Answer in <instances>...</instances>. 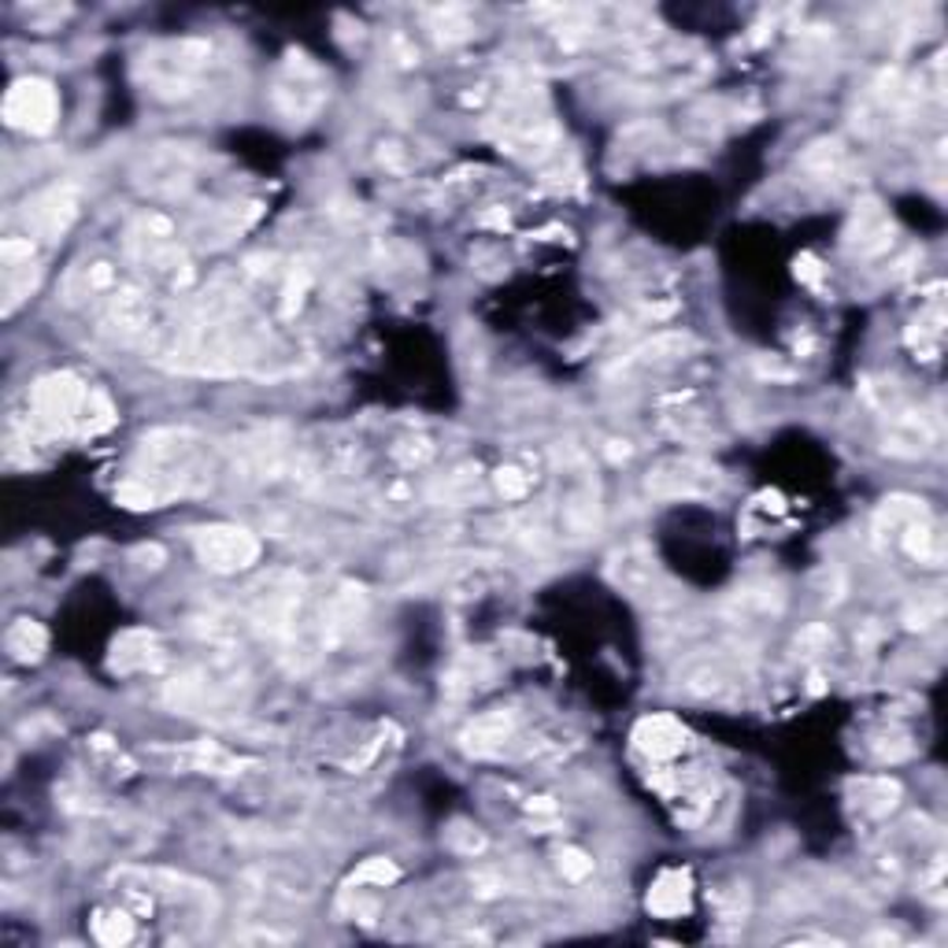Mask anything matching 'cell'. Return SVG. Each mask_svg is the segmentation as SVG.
I'll list each match as a JSON object with an SVG mask.
<instances>
[{
	"instance_id": "17",
	"label": "cell",
	"mask_w": 948,
	"mask_h": 948,
	"mask_svg": "<svg viewBox=\"0 0 948 948\" xmlns=\"http://www.w3.org/2000/svg\"><path fill=\"white\" fill-rule=\"evenodd\" d=\"M108 315H112L115 330H119L123 338H130V333H141L149 327V301H144V293H138V289H119V293L112 296Z\"/></svg>"
},
{
	"instance_id": "22",
	"label": "cell",
	"mask_w": 948,
	"mask_h": 948,
	"mask_svg": "<svg viewBox=\"0 0 948 948\" xmlns=\"http://www.w3.org/2000/svg\"><path fill=\"white\" fill-rule=\"evenodd\" d=\"M93 937L101 945L119 948L134 937V919L126 915V911H101V915L93 919Z\"/></svg>"
},
{
	"instance_id": "23",
	"label": "cell",
	"mask_w": 948,
	"mask_h": 948,
	"mask_svg": "<svg viewBox=\"0 0 948 948\" xmlns=\"http://www.w3.org/2000/svg\"><path fill=\"white\" fill-rule=\"evenodd\" d=\"M401 879V867H396L390 856H371V860H364V867H359L356 874H352V886H393V882Z\"/></svg>"
},
{
	"instance_id": "25",
	"label": "cell",
	"mask_w": 948,
	"mask_h": 948,
	"mask_svg": "<svg viewBox=\"0 0 948 948\" xmlns=\"http://www.w3.org/2000/svg\"><path fill=\"white\" fill-rule=\"evenodd\" d=\"M697 349V341L690 338V333H660V338H653L648 345H641L637 356L641 359H674V356H685V352Z\"/></svg>"
},
{
	"instance_id": "18",
	"label": "cell",
	"mask_w": 948,
	"mask_h": 948,
	"mask_svg": "<svg viewBox=\"0 0 948 948\" xmlns=\"http://www.w3.org/2000/svg\"><path fill=\"white\" fill-rule=\"evenodd\" d=\"M852 789H856V805H860V811H867V816H874V819L889 816V811L900 805V785L893 779H863V782H856Z\"/></svg>"
},
{
	"instance_id": "31",
	"label": "cell",
	"mask_w": 948,
	"mask_h": 948,
	"mask_svg": "<svg viewBox=\"0 0 948 948\" xmlns=\"http://www.w3.org/2000/svg\"><path fill=\"white\" fill-rule=\"evenodd\" d=\"M448 845L456 848V852H464V856H478L485 848V834L478 826H471V823H453V830H448Z\"/></svg>"
},
{
	"instance_id": "27",
	"label": "cell",
	"mask_w": 948,
	"mask_h": 948,
	"mask_svg": "<svg viewBox=\"0 0 948 948\" xmlns=\"http://www.w3.org/2000/svg\"><path fill=\"white\" fill-rule=\"evenodd\" d=\"M945 616V601L937 597V593H926V597H919L915 604H908L905 608V622L911 630H926L934 627L937 619Z\"/></svg>"
},
{
	"instance_id": "4",
	"label": "cell",
	"mask_w": 948,
	"mask_h": 948,
	"mask_svg": "<svg viewBox=\"0 0 948 948\" xmlns=\"http://www.w3.org/2000/svg\"><path fill=\"white\" fill-rule=\"evenodd\" d=\"M719 490V471L700 459L679 456L667 459L648 475V493L660 501H697V496H711Z\"/></svg>"
},
{
	"instance_id": "15",
	"label": "cell",
	"mask_w": 948,
	"mask_h": 948,
	"mask_svg": "<svg viewBox=\"0 0 948 948\" xmlns=\"http://www.w3.org/2000/svg\"><path fill=\"white\" fill-rule=\"evenodd\" d=\"M597 527V485L582 482L564 504V530L571 538H590Z\"/></svg>"
},
{
	"instance_id": "11",
	"label": "cell",
	"mask_w": 948,
	"mask_h": 948,
	"mask_svg": "<svg viewBox=\"0 0 948 948\" xmlns=\"http://www.w3.org/2000/svg\"><path fill=\"white\" fill-rule=\"evenodd\" d=\"M511 730H516V719H511L508 711H485V716H478L471 726L459 734V742H464V753L471 756H493L504 748Z\"/></svg>"
},
{
	"instance_id": "24",
	"label": "cell",
	"mask_w": 948,
	"mask_h": 948,
	"mask_svg": "<svg viewBox=\"0 0 948 948\" xmlns=\"http://www.w3.org/2000/svg\"><path fill=\"white\" fill-rule=\"evenodd\" d=\"M112 427H115L112 401H108L104 393H89L86 412H83V422H78V433H89V438H97V433H104V430H112Z\"/></svg>"
},
{
	"instance_id": "21",
	"label": "cell",
	"mask_w": 948,
	"mask_h": 948,
	"mask_svg": "<svg viewBox=\"0 0 948 948\" xmlns=\"http://www.w3.org/2000/svg\"><path fill=\"white\" fill-rule=\"evenodd\" d=\"M475 496H478V478L471 471H456V475H448L445 482H441L438 490L430 493V501L456 508V504H471Z\"/></svg>"
},
{
	"instance_id": "19",
	"label": "cell",
	"mask_w": 948,
	"mask_h": 948,
	"mask_svg": "<svg viewBox=\"0 0 948 948\" xmlns=\"http://www.w3.org/2000/svg\"><path fill=\"white\" fill-rule=\"evenodd\" d=\"M923 516H930L923 501H915V496H889V501L882 504V511H879V530H886V527L889 530H905L908 522H915Z\"/></svg>"
},
{
	"instance_id": "9",
	"label": "cell",
	"mask_w": 948,
	"mask_h": 948,
	"mask_svg": "<svg viewBox=\"0 0 948 948\" xmlns=\"http://www.w3.org/2000/svg\"><path fill=\"white\" fill-rule=\"evenodd\" d=\"M164 653H160V641L149 630H126V634L112 645V667L115 674H138V671H156Z\"/></svg>"
},
{
	"instance_id": "33",
	"label": "cell",
	"mask_w": 948,
	"mask_h": 948,
	"mask_svg": "<svg viewBox=\"0 0 948 948\" xmlns=\"http://www.w3.org/2000/svg\"><path fill=\"white\" fill-rule=\"evenodd\" d=\"M393 456L401 459L404 467H422V464H430V456H433V445L430 441H401V445L393 448Z\"/></svg>"
},
{
	"instance_id": "32",
	"label": "cell",
	"mask_w": 948,
	"mask_h": 948,
	"mask_svg": "<svg viewBox=\"0 0 948 948\" xmlns=\"http://www.w3.org/2000/svg\"><path fill=\"white\" fill-rule=\"evenodd\" d=\"M830 630L823 627V622H811V627H805L800 630V637H797V653H805V656H819V653H826L830 648Z\"/></svg>"
},
{
	"instance_id": "34",
	"label": "cell",
	"mask_w": 948,
	"mask_h": 948,
	"mask_svg": "<svg viewBox=\"0 0 948 948\" xmlns=\"http://www.w3.org/2000/svg\"><path fill=\"white\" fill-rule=\"evenodd\" d=\"M797 278L800 282H808V286H819V278H823V270H819V260L816 256H797Z\"/></svg>"
},
{
	"instance_id": "3",
	"label": "cell",
	"mask_w": 948,
	"mask_h": 948,
	"mask_svg": "<svg viewBox=\"0 0 948 948\" xmlns=\"http://www.w3.org/2000/svg\"><path fill=\"white\" fill-rule=\"evenodd\" d=\"M8 126L23 134H49L60 123V93L45 78H20L4 97Z\"/></svg>"
},
{
	"instance_id": "6",
	"label": "cell",
	"mask_w": 948,
	"mask_h": 948,
	"mask_svg": "<svg viewBox=\"0 0 948 948\" xmlns=\"http://www.w3.org/2000/svg\"><path fill=\"white\" fill-rule=\"evenodd\" d=\"M75 215H78V193L71 186H56V189H45L34 201H26L23 219L38 238L56 241L71 230Z\"/></svg>"
},
{
	"instance_id": "29",
	"label": "cell",
	"mask_w": 948,
	"mask_h": 948,
	"mask_svg": "<svg viewBox=\"0 0 948 948\" xmlns=\"http://www.w3.org/2000/svg\"><path fill=\"white\" fill-rule=\"evenodd\" d=\"M115 501H119L123 508L144 511V508H156V504H160V493L152 490L149 482H123V485H119V493H115Z\"/></svg>"
},
{
	"instance_id": "5",
	"label": "cell",
	"mask_w": 948,
	"mask_h": 948,
	"mask_svg": "<svg viewBox=\"0 0 948 948\" xmlns=\"http://www.w3.org/2000/svg\"><path fill=\"white\" fill-rule=\"evenodd\" d=\"M296 604H301V578L293 574H275L264 582V590L252 601V622L267 634H286L293 627Z\"/></svg>"
},
{
	"instance_id": "2",
	"label": "cell",
	"mask_w": 948,
	"mask_h": 948,
	"mask_svg": "<svg viewBox=\"0 0 948 948\" xmlns=\"http://www.w3.org/2000/svg\"><path fill=\"white\" fill-rule=\"evenodd\" d=\"M193 553L212 574H241L260 559V538L233 522H212L193 534Z\"/></svg>"
},
{
	"instance_id": "14",
	"label": "cell",
	"mask_w": 948,
	"mask_h": 948,
	"mask_svg": "<svg viewBox=\"0 0 948 948\" xmlns=\"http://www.w3.org/2000/svg\"><path fill=\"white\" fill-rule=\"evenodd\" d=\"M900 545H905V553L911 559H919L923 567H937L945 559V538L937 534V527L930 522V516L908 522V527L900 530Z\"/></svg>"
},
{
	"instance_id": "16",
	"label": "cell",
	"mask_w": 948,
	"mask_h": 948,
	"mask_svg": "<svg viewBox=\"0 0 948 948\" xmlns=\"http://www.w3.org/2000/svg\"><path fill=\"white\" fill-rule=\"evenodd\" d=\"M4 645H8V653H12V660L38 663L45 656V648H49V634H45L41 622L15 619L12 627H8V634H4Z\"/></svg>"
},
{
	"instance_id": "20",
	"label": "cell",
	"mask_w": 948,
	"mask_h": 948,
	"mask_svg": "<svg viewBox=\"0 0 948 948\" xmlns=\"http://www.w3.org/2000/svg\"><path fill=\"white\" fill-rule=\"evenodd\" d=\"M805 167L816 170V175L823 178V182H834V178L842 175V167H845L842 141H819V144H811L808 156H805Z\"/></svg>"
},
{
	"instance_id": "10",
	"label": "cell",
	"mask_w": 948,
	"mask_h": 948,
	"mask_svg": "<svg viewBox=\"0 0 948 948\" xmlns=\"http://www.w3.org/2000/svg\"><path fill=\"white\" fill-rule=\"evenodd\" d=\"M367 611V597L359 585H341L338 593L327 601V611H323V641L327 645H338L341 637H349L352 630L359 627Z\"/></svg>"
},
{
	"instance_id": "12",
	"label": "cell",
	"mask_w": 948,
	"mask_h": 948,
	"mask_svg": "<svg viewBox=\"0 0 948 948\" xmlns=\"http://www.w3.org/2000/svg\"><path fill=\"white\" fill-rule=\"evenodd\" d=\"M690 900H693V882L685 871H663L660 879L653 882L648 889V911L660 919H679L690 911Z\"/></svg>"
},
{
	"instance_id": "30",
	"label": "cell",
	"mask_w": 948,
	"mask_h": 948,
	"mask_svg": "<svg viewBox=\"0 0 948 948\" xmlns=\"http://www.w3.org/2000/svg\"><path fill=\"white\" fill-rule=\"evenodd\" d=\"M308 286H312V270L308 267H296L293 275H289V282L282 289V315H286V319L296 308H301V301H304V293H308Z\"/></svg>"
},
{
	"instance_id": "28",
	"label": "cell",
	"mask_w": 948,
	"mask_h": 948,
	"mask_svg": "<svg viewBox=\"0 0 948 948\" xmlns=\"http://www.w3.org/2000/svg\"><path fill=\"white\" fill-rule=\"evenodd\" d=\"M493 485L504 501H522V496L530 493V475H522L519 467H496Z\"/></svg>"
},
{
	"instance_id": "1",
	"label": "cell",
	"mask_w": 948,
	"mask_h": 948,
	"mask_svg": "<svg viewBox=\"0 0 948 948\" xmlns=\"http://www.w3.org/2000/svg\"><path fill=\"white\" fill-rule=\"evenodd\" d=\"M86 382L71 371H52L34 382L30 390V419L34 427L49 438H60V433H71L78 430L83 422V412H86V401H89Z\"/></svg>"
},
{
	"instance_id": "7",
	"label": "cell",
	"mask_w": 948,
	"mask_h": 948,
	"mask_svg": "<svg viewBox=\"0 0 948 948\" xmlns=\"http://www.w3.org/2000/svg\"><path fill=\"white\" fill-rule=\"evenodd\" d=\"M893 219L889 212L882 207L874 197H867V201H860L852 207V215H848V227H845V245L848 252H856V256H879V252H886L893 245Z\"/></svg>"
},
{
	"instance_id": "8",
	"label": "cell",
	"mask_w": 948,
	"mask_h": 948,
	"mask_svg": "<svg viewBox=\"0 0 948 948\" xmlns=\"http://www.w3.org/2000/svg\"><path fill=\"white\" fill-rule=\"evenodd\" d=\"M634 745L648 760H674L685 748V726L671 716H645L634 726Z\"/></svg>"
},
{
	"instance_id": "26",
	"label": "cell",
	"mask_w": 948,
	"mask_h": 948,
	"mask_svg": "<svg viewBox=\"0 0 948 948\" xmlns=\"http://www.w3.org/2000/svg\"><path fill=\"white\" fill-rule=\"evenodd\" d=\"M556 867H559V874H564L567 882H585L593 874V856L585 852V848L567 845V848H559V852H556Z\"/></svg>"
},
{
	"instance_id": "13",
	"label": "cell",
	"mask_w": 948,
	"mask_h": 948,
	"mask_svg": "<svg viewBox=\"0 0 948 948\" xmlns=\"http://www.w3.org/2000/svg\"><path fill=\"white\" fill-rule=\"evenodd\" d=\"M611 578H616L622 590L634 593V597H645V593L656 585L660 571H656L653 553H645L641 545H634V548H622V553L611 559Z\"/></svg>"
}]
</instances>
